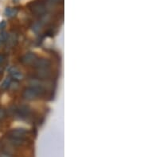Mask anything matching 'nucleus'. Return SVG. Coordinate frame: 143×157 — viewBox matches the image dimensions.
<instances>
[{
	"instance_id": "obj_8",
	"label": "nucleus",
	"mask_w": 143,
	"mask_h": 157,
	"mask_svg": "<svg viewBox=\"0 0 143 157\" xmlns=\"http://www.w3.org/2000/svg\"><path fill=\"white\" fill-rule=\"evenodd\" d=\"M10 85H11V79L10 78H6V79L3 81V82H2L1 88H2V90H6V89H8L10 86Z\"/></svg>"
},
{
	"instance_id": "obj_4",
	"label": "nucleus",
	"mask_w": 143,
	"mask_h": 157,
	"mask_svg": "<svg viewBox=\"0 0 143 157\" xmlns=\"http://www.w3.org/2000/svg\"><path fill=\"white\" fill-rule=\"evenodd\" d=\"M10 74L12 78H14V80H22L23 78V75L21 71H19L18 69L15 68V67H12L10 70Z\"/></svg>"
},
{
	"instance_id": "obj_3",
	"label": "nucleus",
	"mask_w": 143,
	"mask_h": 157,
	"mask_svg": "<svg viewBox=\"0 0 143 157\" xmlns=\"http://www.w3.org/2000/svg\"><path fill=\"white\" fill-rule=\"evenodd\" d=\"M37 59H37V56L34 53L29 52V53H26L25 56H23L22 59V62L26 65H31V64H34L36 62Z\"/></svg>"
},
{
	"instance_id": "obj_9",
	"label": "nucleus",
	"mask_w": 143,
	"mask_h": 157,
	"mask_svg": "<svg viewBox=\"0 0 143 157\" xmlns=\"http://www.w3.org/2000/svg\"><path fill=\"white\" fill-rule=\"evenodd\" d=\"M6 110H5L3 108H0V121L5 118V117H6Z\"/></svg>"
},
{
	"instance_id": "obj_1",
	"label": "nucleus",
	"mask_w": 143,
	"mask_h": 157,
	"mask_svg": "<svg viewBox=\"0 0 143 157\" xmlns=\"http://www.w3.org/2000/svg\"><path fill=\"white\" fill-rule=\"evenodd\" d=\"M39 95V90L34 87H29L23 90L22 97L26 100L32 101V100L36 99Z\"/></svg>"
},
{
	"instance_id": "obj_14",
	"label": "nucleus",
	"mask_w": 143,
	"mask_h": 157,
	"mask_svg": "<svg viewBox=\"0 0 143 157\" xmlns=\"http://www.w3.org/2000/svg\"><path fill=\"white\" fill-rule=\"evenodd\" d=\"M1 43H2V41H1V40H0V45H1Z\"/></svg>"
},
{
	"instance_id": "obj_7",
	"label": "nucleus",
	"mask_w": 143,
	"mask_h": 157,
	"mask_svg": "<svg viewBox=\"0 0 143 157\" xmlns=\"http://www.w3.org/2000/svg\"><path fill=\"white\" fill-rule=\"evenodd\" d=\"M10 143L14 146H20L24 143V139H16V138H10Z\"/></svg>"
},
{
	"instance_id": "obj_10",
	"label": "nucleus",
	"mask_w": 143,
	"mask_h": 157,
	"mask_svg": "<svg viewBox=\"0 0 143 157\" xmlns=\"http://www.w3.org/2000/svg\"><path fill=\"white\" fill-rule=\"evenodd\" d=\"M7 38H8L7 33H5V32L1 33V35H0V40H1V41H5V40H6V39Z\"/></svg>"
},
{
	"instance_id": "obj_13",
	"label": "nucleus",
	"mask_w": 143,
	"mask_h": 157,
	"mask_svg": "<svg viewBox=\"0 0 143 157\" xmlns=\"http://www.w3.org/2000/svg\"><path fill=\"white\" fill-rule=\"evenodd\" d=\"M12 1H13L14 3H18V2L20 0H12Z\"/></svg>"
},
{
	"instance_id": "obj_5",
	"label": "nucleus",
	"mask_w": 143,
	"mask_h": 157,
	"mask_svg": "<svg viewBox=\"0 0 143 157\" xmlns=\"http://www.w3.org/2000/svg\"><path fill=\"white\" fill-rule=\"evenodd\" d=\"M34 63L36 67L41 70L46 69V67H48L50 65V62L48 61L47 59H37Z\"/></svg>"
},
{
	"instance_id": "obj_6",
	"label": "nucleus",
	"mask_w": 143,
	"mask_h": 157,
	"mask_svg": "<svg viewBox=\"0 0 143 157\" xmlns=\"http://www.w3.org/2000/svg\"><path fill=\"white\" fill-rule=\"evenodd\" d=\"M18 10L17 8H13V7H6L4 11V14L8 17H14L17 15Z\"/></svg>"
},
{
	"instance_id": "obj_12",
	"label": "nucleus",
	"mask_w": 143,
	"mask_h": 157,
	"mask_svg": "<svg viewBox=\"0 0 143 157\" xmlns=\"http://www.w3.org/2000/svg\"><path fill=\"white\" fill-rule=\"evenodd\" d=\"M4 60H5V56L3 54H0V63H3Z\"/></svg>"
},
{
	"instance_id": "obj_2",
	"label": "nucleus",
	"mask_w": 143,
	"mask_h": 157,
	"mask_svg": "<svg viewBox=\"0 0 143 157\" xmlns=\"http://www.w3.org/2000/svg\"><path fill=\"white\" fill-rule=\"evenodd\" d=\"M26 131L23 128H16L13 129L9 132L10 138H16V139H24Z\"/></svg>"
},
{
	"instance_id": "obj_11",
	"label": "nucleus",
	"mask_w": 143,
	"mask_h": 157,
	"mask_svg": "<svg viewBox=\"0 0 143 157\" xmlns=\"http://www.w3.org/2000/svg\"><path fill=\"white\" fill-rule=\"evenodd\" d=\"M6 21L2 20V21H0V30H2L4 28H6Z\"/></svg>"
}]
</instances>
